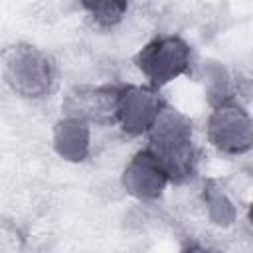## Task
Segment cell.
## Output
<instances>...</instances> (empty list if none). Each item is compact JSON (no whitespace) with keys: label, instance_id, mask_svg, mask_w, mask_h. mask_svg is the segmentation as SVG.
Masks as SVG:
<instances>
[{"label":"cell","instance_id":"30bf717a","mask_svg":"<svg viewBox=\"0 0 253 253\" xmlns=\"http://www.w3.org/2000/svg\"><path fill=\"white\" fill-rule=\"evenodd\" d=\"M89 16L93 18L95 24L99 26H115L117 22L123 20L125 12L128 10V4L126 2H83L81 4Z\"/></svg>","mask_w":253,"mask_h":253},{"label":"cell","instance_id":"6da1fadb","mask_svg":"<svg viewBox=\"0 0 253 253\" xmlns=\"http://www.w3.org/2000/svg\"><path fill=\"white\" fill-rule=\"evenodd\" d=\"M146 148L164 168L170 182L182 184L196 174L198 154L194 146L192 121L176 109L166 107L160 113L148 132Z\"/></svg>","mask_w":253,"mask_h":253},{"label":"cell","instance_id":"3957f363","mask_svg":"<svg viewBox=\"0 0 253 253\" xmlns=\"http://www.w3.org/2000/svg\"><path fill=\"white\" fill-rule=\"evenodd\" d=\"M134 63L148 79L150 87L160 89L190 71L192 49L188 42L178 36H158L136 53Z\"/></svg>","mask_w":253,"mask_h":253},{"label":"cell","instance_id":"7c38bea8","mask_svg":"<svg viewBox=\"0 0 253 253\" xmlns=\"http://www.w3.org/2000/svg\"><path fill=\"white\" fill-rule=\"evenodd\" d=\"M249 223L253 225V202H251V206H249Z\"/></svg>","mask_w":253,"mask_h":253},{"label":"cell","instance_id":"ba28073f","mask_svg":"<svg viewBox=\"0 0 253 253\" xmlns=\"http://www.w3.org/2000/svg\"><path fill=\"white\" fill-rule=\"evenodd\" d=\"M89 138H91L89 123L75 117L61 119L53 130V146L57 154L71 162H81L87 158Z\"/></svg>","mask_w":253,"mask_h":253},{"label":"cell","instance_id":"5b68a950","mask_svg":"<svg viewBox=\"0 0 253 253\" xmlns=\"http://www.w3.org/2000/svg\"><path fill=\"white\" fill-rule=\"evenodd\" d=\"M164 109H166V103L160 97L158 89L150 85L148 87L126 85V87H121V93H119L117 123L126 134L138 136V134L150 132V128L154 126V123L158 121Z\"/></svg>","mask_w":253,"mask_h":253},{"label":"cell","instance_id":"277c9868","mask_svg":"<svg viewBox=\"0 0 253 253\" xmlns=\"http://www.w3.org/2000/svg\"><path fill=\"white\" fill-rule=\"evenodd\" d=\"M208 138L223 154H245L253 150V119L235 101L217 103L208 117Z\"/></svg>","mask_w":253,"mask_h":253},{"label":"cell","instance_id":"9c48e42d","mask_svg":"<svg viewBox=\"0 0 253 253\" xmlns=\"http://www.w3.org/2000/svg\"><path fill=\"white\" fill-rule=\"evenodd\" d=\"M204 202H206V210L208 215L213 223L217 225H231L235 219V208L231 204V200L221 192V188L210 180L204 188Z\"/></svg>","mask_w":253,"mask_h":253},{"label":"cell","instance_id":"8fae6325","mask_svg":"<svg viewBox=\"0 0 253 253\" xmlns=\"http://www.w3.org/2000/svg\"><path fill=\"white\" fill-rule=\"evenodd\" d=\"M182 253H221V251H215V249L204 247V245H190V247H186Z\"/></svg>","mask_w":253,"mask_h":253},{"label":"cell","instance_id":"8992f818","mask_svg":"<svg viewBox=\"0 0 253 253\" xmlns=\"http://www.w3.org/2000/svg\"><path fill=\"white\" fill-rule=\"evenodd\" d=\"M168 182L170 180H168L164 168L158 164V160L150 154L148 148L138 150L130 158V162L126 164V168L123 172L125 190L138 200L158 198L164 192Z\"/></svg>","mask_w":253,"mask_h":253},{"label":"cell","instance_id":"52a82bcc","mask_svg":"<svg viewBox=\"0 0 253 253\" xmlns=\"http://www.w3.org/2000/svg\"><path fill=\"white\" fill-rule=\"evenodd\" d=\"M121 87H87L73 91L65 101L67 117L95 123L117 121V103Z\"/></svg>","mask_w":253,"mask_h":253},{"label":"cell","instance_id":"7a4b0ae2","mask_svg":"<svg viewBox=\"0 0 253 253\" xmlns=\"http://www.w3.org/2000/svg\"><path fill=\"white\" fill-rule=\"evenodd\" d=\"M4 79L16 95L42 99L51 93L55 81L53 63L42 49L20 43L4 53Z\"/></svg>","mask_w":253,"mask_h":253}]
</instances>
